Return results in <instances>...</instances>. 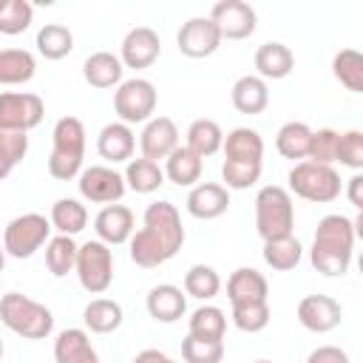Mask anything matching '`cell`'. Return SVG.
I'll use <instances>...</instances> for the list:
<instances>
[{"label":"cell","mask_w":363,"mask_h":363,"mask_svg":"<svg viewBox=\"0 0 363 363\" xmlns=\"http://www.w3.org/2000/svg\"><path fill=\"white\" fill-rule=\"evenodd\" d=\"M145 309L159 323H176L187 312V295L176 284H156L145 298Z\"/></svg>","instance_id":"d6986e66"},{"label":"cell","mask_w":363,"mask_h":363,"mask_svg":"<svg viewBox=\"0 0 363 363\" xmlns=\"http://www.w3.org/2000/svg\"><path fill=\"white\" fill-rule=\"evenodd\" d=\"M309 142H312V128L306 122H284L275 133V147L284 159L303 162L309 156Z\"/></svg>","instance_id":"f546056e"},{"label":"cell","mask_w":363,"mask_h":363,"mask_svg":"<svg viewBox=\"0 0 363 363\" xmlns=\"http://www.w3.org/2000/svg\"><path fill=\"white\" fill-rule=\"evenodd\" d=\"M133 150H136V136L133 128L125 122H108L96 136V153L111 164L130 162Z\"/></svg>","instance_id":"ffe728a7"},{"label":"cell","mask_w":363,"mask_h":363,"mask_svg":"<svg viewBox=\"0 0 363 363\" xmlns=\"http://www.w3.org/2000/svg\"><path fill=\"white\" fill-rule=\"evenodd\" d=\"M122 320H125L122 303L113 301V298H94L82 309V323L94 335H111V332H116L122 326Z\"/></svg>","instance_id":"83f0119b"},{"label":"cell","mask_w":363,"mask_h":363,"mask_svg":"<svg viewBox=\"0 0 363 363\" xmlns=\"http://www.w3.org/2000/svg\"><path fill=\"white\" fill-rule=\"evenodd\" d=\"M207 17L216 23L221 40H247L258 26L255 9L244 0H221L210 9Z\"/></svg>","instance_id":"7c38bea8"},{"label":"cell","mask_w":363,"mask_h":363,"mask_svg":"<svg viewBox=\"0 0 363 363\" xmlns=\"http://www.w3.org/2000/svg\"><path fill=\"white\" fill-rule=\"evenodd\" d=\"M360 216L357 218H349L343 213H329L318 221V230H315V241H312V250H320V252H335V255H349L354 252V238L360 235Z\"/></svg>","instance_id":"30bf717a"},{"label":"cell","mask_w":363,"mask_h":363,"mask_svg":"<svg viewBox=\"0 0 363 363\" xmlns=\"http://www.w3.org/2000/svg\"><path fill=\"white\" fill-rule=\"evenodd\" d=\"M255 230L264 241L292 235L295 230V204L292 193L281 184H264L255 193Z\"/></svg>","instance_id":"277c9868"},{"label":"cell","mask_w":363,"mask_h":363,"mask_svg":"<svg viewBox=\"0 0 363 363\" xmlns=\"http://www.w3.org/2000/svg\"><path fill=\"white\" fill-rule=\"evenodd\" d=\"M37 74V60L26 48H0V85H26Z\"/></svg>","instance_id":"f1b7e54d"},{"label":"cell","mask_w":363,"mask_h":363,"mask_svg":"<svg viewBox=\"0 0 363 363\" xmlns=\"http://www.w3.org/2000/svg\"><path fill=\"white\" fill-rule=\"evenodd\" d=\"M182 360L184 363H221L224 340H199V337L187 335L182 340Z\"/></svg>","instance_id":"b9f144b4"},{"label":"cell","mask_w":363,"mask_h":363,"mask_svg":"<svg viewBox=\"0 0 363 363\" xmlns=\"http://www.w3.org/2000/svg\"><path fill=\"white\" fill-rule=\"evenodd\" d=\"M335 162L360 173V167H363V133L360 130H346L337 136V159Z\"/></svg>","instance_id":"bcb514c9"},{"label":"cell","mask_w":363,"mask_h":363,"mask_svg":"<svg viewBox=\"0 0 363 363\" xmlns=\"http://www.w3.org/2000/svg\"><path fill=\"white\" fill-rule=\"evenodd\" d=\"M122 74H125V65L111 51H94L82 62V77L91 88H113L122 82Z\"/></svg>","instance_id":"d4e9b609"},{"label":"cell","mask_w":363,"mask_h":363,"mask_svg":"<svg viewBox=\"0 0 363 363\" xmlns=\"http://www.w3.org/2000/svg\"><path fill=\"white\" fill-rule=\"evenodd\" d=\"M3 352H6V349H3V337H0V360H3Z\"/></svg>","instance_id":"f5cc1de1"},{"label":"cell","mask_w":363,"mask_h":363,"mask_svg":"<svg viewBox=\"0 0 363 363\" xmlns=\"http://www.w3.org/2000/svg\"><path fill=\"white\" fill-rule=\"evenodd\" d=\"M306 363H352L349 360V354L340 349V346H318V349H312L309 352V357H306Z\"/></svg>","instance_id":"c3c4849f"},{"label":"cell","mask_w":363,"mask_h":363,"mask_svg":"<svg viewBox=\"0 0 363 363\" xmlns=\"http://www.w3.org/2000/svg\"><path fill=\"white\" fill-rule=\"evenodd\" d=\"M221 34L216 28V23L210 17H190L187 23H182L179 34H176V45L184 57L190 60H204L213 57L221 48Z\"/></svg>","instance_id":"4fadbf2b"},{"label":"cell","mask_w":363,"mask_h":363,"mask_svg":"<svg viewBox=\"0 0 363 363\" xmlns=\"http://www.w3.org/2000/svg\"><path fill=\"white\" fill-rule=\"evenodd\" d=\"M252 65H255V77H261L264 82L267 79H284L292 74L295 68V54L289 45L278 43V40H269V43H261L255 48V57H252Z\"/></svg>","instance_id":"44dd1931"},{"label":"cell","mask_w":363,"mask_h":363,"mask_svg":"<svg viewBox=\"0 0 363 363\" xmlns=\"http://www.w3.org/2000/svg\"><path fill=\"white\" fill-rule=\"evenodd\" d=\"M332 74L346 91L360 94L363 91V57H360V51L357 48H340L332 57Z\"/></svg>","instance_id":"74e56055"},{"label":"cell","mask_w":363,"mask_h":363,"mask_svg":"<svg viewBox=\"0 0 363 363\" xmlns=\"http://www.w3.org/2000/svg\"><path fill=\"white\" fill-rule=\"evenodd\" d=\"M164 179L173 182L176 187H193L201 182V170H204V159H199L190 147L179 145L167 159H164Z\"/></svg>","instance_id":"4316f807"},{"label":"cell","mask_w":363,"mask_h":363,"mask_svg":"<svg viewBox=\"0 0 363 363\" xmlns=\"http://www.w3.org/2000/svg\"><path fill=\"white\" fill-rule=\"evenodd\" d=\"M179 147V128L170 116H153L139 133V150L150 162H164Z\"/></svg>","instance_id":"2e32d148"},{"label":"cell","mask_w":363,"mask_h":363,"mask_svg":"<svg viewBox=\"0 0 363 363\" xmlns=\"http://www.w3.org/2000/svg\"><path fill=\"white\" fill-rule=\"evenodd\" d=\"M289 193L298 199L315 201V204H329L343 193L340 173L332 164H315V162H295V167L286 176Z\"/></svg>","instance_id":"5b68a950"},{"label":"cell","mask_w":363,"mask_h":363,"mask_svg":"<svg viewBox=\"0 0 363 363\" xmlns=\"http://www.w3.org/2000/svg\"><path fill=\"white\" fill-rule=\"evenodd\" d=\"M125 187L133 190V193H153L164 184V170L159 162H150L145 156H136L128 162L125 167Z\"/></svg>","instance_id":"d6a6232c"},{"label":"cell","mask_w":363,"mask_h":363,"mask_svg":"<svg viewBox=\"0 0 363 363\" xmlns=\"http://www.w3.org/2000/svg\"><path fill=\"white\" fill-rule=\"evenodd\" d=\"M48 221H51V230H57L60 235H71L74 238L77 233H82L88 227V210H85V204L79 199H57L51 204Z\"/></svg>","instance_id":"4dcf8cb0"},{"label":"cell","mask_w":363,"mask_h":363,"mask_svg":"<svg viewBox=\"0 0 363 363\" xmlns=\"http://www.w3.org/2000/svg\"><path fill=\"white\" fill-rule=\"evenodd\" d=\"M221 142H224V130H221V125L216 119H196L187 128L184 147H190L199 159H207V156L221 150Z\"/></svg>","instance_id":"e575fe53"},{"label":"cell","mask_w":363,"mask_h":363,"mask_svg":"<svg viewBox=\"0 0 363 363\" xmlns=\"http://www.w3.org/2000/svg\"><path fill=\"white\" fill-rule=\"evenodd\" d=\"M295 315H298V323H301L303 329L315 332V335H326V332L337 329L340 320H343L340 303H337L332 295H320V292L301 298Z\"/></svg>","instance_id":"5bb4252c"},{"label":"cell","mask_w":363,"mask_h":363,"mask_svg":"<svg viewBox=\"0 0 363 363\" xmlns=\"http://www.w3.org/2000/svg\"><path fill=\"white\" fill-rule=\"evenodd\" d=\"M0 320L9 332H14L26 340H43L54 329L51 309L23 292H6L0 298Z\"/></svg>","instance_id":"3957f363"},{"label":"cell","mask_w":363,"mask_h":363,"mask_svg":"<svg viewBox=\"0 0 363 363\" xmlns=\"http://www.w3.org/2000/svg\"><path fill=\"white\" fill-rule=\"evenodd\" d=\"M34 45H37L40 57L57 62V60H62V57H68V54L74 51V34H71V28L62 26V23H45V26L37 31Z\"/></svg>","instance_id":"1f68e13d"},{"label":"cell","mask_w":363,"mask_h":363,"mask_svg":"<svg viewBox=\"0 0 363 363\" xmlns=\"http://www.w3.org/2000/svg\"><path fill=\"white\" fill-rule=\"evenodd\" d=\"M77 187L79 196L91 204H119V199L125 196V176L108 164H91L82 167V173L77 176Z\"/></svg>","instance_id":"8fae6325"},{"label":"cell","mask_w":363,"mask_h":363,"mask_svg":"<svg viewBox=\"0 0 363 363\" xmlns=\"http://www.w3.org/2000/svg\"><path fill=\"white\" fill-rule=\"evenodd\" d=\"M221 292V278L213 267L207 264H193L184 272V295L196 298V301H210Z\"/></svg>","instance_id":"f35d334b"},{"label":"cell","mask_w":363,"mask_h":363,"mask_svg":"<svg viewBox=\"0 0 363 363\" xmlns=\"http://www.w3.org/2000/svg\"><path fill=\"white\" fill-rule=\"evenodd\" d=\"M224 332H227V318L218 306H199L190 312L187 318V335L190 337H199V340H224Z\"/></svg>","instance_id":"d590c367"},{"label":"cell","mask_w":363,"mask_h":363,"mask_svg":"<svg viewBox=\"0 0 363 363\" xmlns=\"http://www.w3.org/2000/svg\"><path fill=\"white\" fill-rule=\"evenodd\" d=\"M3 267H6V250H3V244H0V272H3Z\"/></svg>","instance_id":"816d5d0a"},{"label":"cell","mask_w":363,"mask_h":363,"mask_svg":"<svg viewBox=\"0 0 363 363\" xmlns=\"http://www.w3.org/2000/svg\"><path fill=\"white\" fill-rule=\"evenodd\" d=\"M54 360L57 363H99L96 349L85 329H62L54 340Z\"/></svg>","instance_id":"484cf974"},{"label":"cell","mask_w":363,"mask_h":363,"mask_svg":"<svg viewBox=\"0 0 363 363\" xmlns=\"http://www.w3.org/2000/svg\"><path fill=\"white\" fill-rule=\"evenodd\" d=\"M264 264L272 267L275 272H289L301 264L303 258V244L295 238V235H284V238H272V241H264Z\"/></svg>","instance_id":"836d02e7"},{"label":"cell","mask_w":363,"mask_h":363,"mask_svg":"<svg viewBox=\"0 0 363 363\" xmlns=\"http://www.w3.org/2000/svg\"><path fill=\"white\" fill-rule=\"evenodd\" d=\"M77 250L79 244L71 238V235H54L45 241V267L54 278H65L68 272H74V264H77Z\"/></svg>","instance_id":"8d00e7d4"},{"label":"cell","mask_w":363,"mask_h":363,"mask_svg":"<svg viewBox=\"0 0 363 363\" xmlns=\"http://www.w3.org/2000/svg\"><path fill=\"white\" fill-rule=\"evenodd\" d=\"M230 99H233V108L238 113H247V116L264 113L269 105V85L255 74H244L233 82Z\"/></svg>","instance_id":"603a6c76"},{"label":"cell","mask_w":363,"mask_h":363,"mask_svg":"<svg viewBox=\"0 0 363 363\" xmlns=\"http://www.w3.org/2000/svg\"><path fill=\"white\" fill-rule=\"evenodd\" d=\"M184 207L193 218L213 221V218H218L230 210V190L218 182H199V184L190 187Z\"/></svg>","instance_id":"ac0fdd59"},{"label":"cell","mask_w":363,"mask_h":363,"mask_svg":"<svg viewBox=\"0 0 363 363\" xmlns=\"http://www.w3.org/2000/svg\"><path fill=\"white\" fill-rule=\"evenodd\" d=\"M45 116L43 96L31 91H3L0 94V128L3 130H20L28 133L37 128Z\"/></svg>","instance_id":"9c48e42d"},{"label":"cell","mask_w":363,"mask_h":363,"mask_svg":"<svg viewBox=\"0 0 363 363\" xmlns=\"http://www.w3.org/2000/svg\"><path fill=\"white\" fill-rule=\"evenodd\" d=\"M28 153V133L0 128V179H6Z\"/></svg>","instance_id":"60d3db41"},{"label":"cell","mask_w":363,"mask_h":363,"mask_svg":"<svg viewBox=\"0 0 363 363\" xmlns=\"http://www.w3.org/2000/svg\"><path fill=\"white\" fill-rule=\"evenodd\" d=\"M309 261L326 278H340L352 267V258L349 255H335V252H320V250H309Z\"/></svg>","instance_id":"7dc6e473"},{"label":"cell","mask_w":363,"mask_h":363,"mask_svg":"<svg viewBox=\"0 0 363 363\" xmlns=\"http://www.w3.org/2000/svg\"><path fill=\"white\" fill-rule=\"evenodd\" d=\"M133 230H136V218H133V210L125 207V204H108L94 218V233L108 247L128 244Z\"/></svg>","instance_id":"e0dca14e"},{"label":"cell","mask_w":363,"mask_h":363,"mask_svg":"<svg viewBox=\"0 0 363 363\" xmlns=\"http://www.w3.org/2000/svg\"><path fill=\"white\" fill-rule=\"evenodd\" d=\"M51 238V221L43 213H23L3 230V250L11 258H31Z\"/></svg>","instance_id":"52a82bcc"},{"label":"cell","mask_w":363,"mask_h":363,"mask_svg":"<svg viewBox=\"0 0 363 363\" xmlns=\"http://www.w3.org/2000/svg\"><path fill=\"white\" fill-rule=\"evenodd\" d=\"M255 363H272V360H255Z\"/></svg>","instance_id":"db71d44e"},{"label":"cell","mask_w":363,"mask_h":363,"mask_svg":"<svg viewBox=\"0 0 363 363\" xmlns=\"http://www.w3.org/2000/svg\"><path fill=\"white\" fill-rule=\"evenodd\" d=\"M264 164H247V162H221V182L227 190H247L261 179Z\"/></svg>","instance_id":"7bdbcfd3"},{"label":"cell","mask_w":363,"mask_h":363,"mask_svg":"<svg viewBox=\"0 0 363 363\" xmlns=\"http://www.w3.org/2000/svg\"><path fill=\"white\" fill-rule=\"evenodd\" d=\"M346 199L354 210H363V176L354 173L349 182H346Z\"/></svg>","instance_id":"681fc988"},{"label":"cell","mask_w":363,"mask_h":363,"mask_svg":"<svg viewBox=\"0 0 363 363\" xmlns=\"http://www.w3.org/2000/svg\"><path fill=\"white\" fill-rule=\"evenodd\" d=\"M34 20V6L28 0H0V34H23Z\"/></svg>","instance_id":"ab89813d"},{"label":"cell","mask_w":363,"mask_h":363,"mask_svg":"<svg viewBox=\"0 0 363 363\" xmlns=\"http://www.w3.org/2000/svg\"><path fill=\"white\" fill-rule=\"evenodd\" d=\"M227 162H247V164H264V139L252 128H233L221 142Z\"/></svg>","instance_id":"cb8c5ba5"},{"label":"cell","mask_w":363,"mask_h":363,"mask_svg":"<svg viewBox=\"0 0 363 363\" xmlns=\"http://www.w3.org/2000/svg\"><path fill=\"white\" fill-rule=\"evenodd\" d=\"M269 295V284L267 278L252 269V267H238L230 278H227V298H230V306H238V303H264Z\"/></svg>","instance_id":"7402d4cb"},{"label":"cell","mask_w":363,"mask_h":363,"mask_svg":"<svg viewBox=\"0 0 363 363\" xmlns=\"http://www.w3.org/2000/svg\"><path fill=\"white\" fill-rule=\"evenodd\" d=\"M51 156H48V173L57 182H71L82 173L85 159V125L77 116L57 119L51 130Z\"/></svg>","instance_id":"7a4b0ae2"},{"label":"cell","mask_w":363,"mask_h":363,"mask_svg":"<svg viewBox=\"0 0 363 363\" xmlns=\"http://www.w3.org/2000/svg\"><path fill=\"white\" fill-rule=\"evenodd\" d=\"M74 272L79 278V286L88 295H102L113 284V250L102 244L99 238H91L79 244Z\"/></svg>","instance_id":"8992f818"},{"label":"cell","mask_w":363,"mask_h":363,"mask_svg":"<svg viewBox=\"0 0 363 363\" xmlns=\"http://www.w3.org/2000/svg\"><path fill=\"white\" fill-rule=\"evenodd\" d=\"M337 130L332 128H320V130H312V142H309V156L303 162H315V164H332L335 167V159H337Z\"/></svg>","instance_id":"f6af8a7d"},{"label":"cell","mask_w":363,"mask_h":363,"mask_svg":"<svg viewBox=\"0 0 363 363\" xmlns=\"http://www.w3.org/2000/svg\"><path fill=\"white\" fill-rule=\"evenodd\" d=\"M130 363H179V360H173L170 354H164L159 349H142Z\"/></svg>","instance_id":"f907efd6"},{"label":"cell","mask_w":363,"mask_h":363,"mask_svg":"<svg viewBox=\"0 0 363 363\" xmlns=\"http://www.w3.org/2000/svg\"><path fill=\"white\" fill-rule=\"evenodd\" d=\"M184 238L187 235H184L182 216H179L176 204L153 201L142 213V230H133V235L128 241L130 261L142 269L162 267L182 250Z\"/></svg>","instance_id":"6da1fadb"},{"label":"cell","mask_w":363,"mask_h":363,"mask_svg":"<svg viewBox=\"0 0 363 363\" xmlns=\"http://www.w3.org/2000/svg\"><path fill=\"white\" fill-rule=\"evenodd\" d=\"M156 102H159L156 85L145 77L122 79L113 94V111H116L119 122H125V125H139V122L153 119Z\"/></svg>","instance_id":"ba28073f"},{"label":"cell","mask_w":363,"mask_h":363,"mask_svg":"<svg viewBox=\"0 0 363 363\" xmlns=\"http://www.w3.org/2000/svg\"><path fill=\"white\" fill-rule=\"evenodd\" d=\"M233 323L235 329L247 332V335H255L261 329H267L269 323V303H238L233 306Z\"/></svg>","instance_id":"ee69618b"},{"label":"cell","mask_w":363,"mask_h":363,"mask_svg":"<svg viewBox=\"0 0 363 363\" xmlns=\"http://www.w3.org/2000/svg\"><path fill=\"white\" fill-rule=\"evenodd\" d=\"M162 54V40L159 34L150 28V26H136L125 34L122 45H119V62L125 68H133V71H142V68H150Z\"/></svg>","instance_id":"9a60e30c"}]
</instances>
